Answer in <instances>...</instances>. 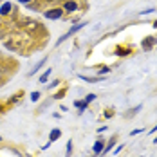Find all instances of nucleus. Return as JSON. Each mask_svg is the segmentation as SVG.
Here are the masks:
<instances>
[{
  "instance_id": "nucleus-15",
  "label": "nucleus",
  "mask_w": 157,
  "mask_h": 157,
  "mask_svg": "<svg viewBox=\"0 0 157 157\" xmlns=\"http://www.w3.org/2000/svg\"><path fill=\"white\" fill-rule=\"evenodd\" d=\"M92 99H96V94H89L87 98H85V101H87V103H90Z\"/></svg>"
},
{
  "instance_id": "nucleus-18",
  "label": "nucleus",
  "mask_w": 157,
  "mask_h": 157,
  "mask_svg": "<svg viewBox=\"0 0 157 157\" xmlns=\"http://www.w3.org/2000/svg\"><path fill=\"white\" fill-rule=\"evenodd\" d=\"M20 2H24V4H27V2H31V0H20Z\"/></svg>"
},
{
  "instance_id": "nucleus-10",
  "label": "nucleus",
  "mask_w": 157,
  "mask_h": 157,
  "mask_svg": "<svg viewBox=\"0 0 157 157\" xmlns=\"http://www.w3.org/2000/svg\"><path fill=\"white\" fill-rule=\"evenodd\" d=\"M74 105H76V107H78L79 110H83V109H87V105H89V103H87V101H85V99H83V101H76V103H74Z\"/></svg>"
},
{
  "instance_id": "nucleus-6",
  "label": "nucleus",
  "mask_w": 157,
  "mask_h": 157,
  "mask_svg": "<svg viewBox=\"0 0 157 157\" xmlns=\"http://www.w3.org/2000/svg\"><path fill=\"white\" fill-rule=\"evenodd\" d=\"M60 136H62V132L58 130V128H54V130H51V136H49V141H56V139H60Z\"/></svg>"
},
{
  "instance_id": "nucleus-17",
  "label": "nucleus",
  "mask_w": 157,
  "mask_h": 157,
  "mask_svg": "<svg viewBox=\"0 0 157 157\" xmlns=\"http://www.w3.org/2000/svg\"><path fill=\"white\" fill-rule=\"evenodd\" d=\"M154 132H157V125L154 126V130H150V134H154Z\"/></svg>"
},
{
  "instance_id": "nucleus-2",
  "label": "nucleus",
  "mask_w": 157,
  "mask_h": 157,
  "mask_svg": "<svg viewBox=\"0 0 157 157\" xmlns=\"http://www.w3.org/2000/svg\"><path fill=\"white\" fill-rule=\"evenodd\" d=\"M155 42H157L155 36H148V38H144V40H143V49H144V51H150V49L155 45Z\"/></svg>"
},
{
  "instance_id": "nucleus-12",
  "label": "nucleus",
  "mask_w": 157,
  "mask_h": 157,
  "mask_svg": "<svg viewBox=\"0 0 157 157\" xmlns=\"http://www.w3.org/2000/svg\"><path fill=\"white\" fill-rule=\"evenodd\" d=\"M71 152H72V141H69V143H67V154H65V155H67V157H71Z\"/></svg>"
},
{
  "instance_id": "nucleus-9",
  "label": "nucleus",
  "mask_w": 157,
  "mask_h": 157,
  "mask_svg": "<svg viewBox=\"0 0 157 157\" xmlns=\"http://www.w3.org/2000/svg\"><path fill=\"white\" fill-rule=\"evenodd\" d=\"M47 62V58H44V60H42V62L38 63V65H36V67H34V69H33V72H29V76H33V74H36V72H38V71H40V69H42V67H44V63Z\"/></svg>"
},
{
  "instance_id": "nucleus-5",
  "label": "nucleus",
  "mask_w": 157,
  "mask_h": 157,
  "mask_svg": "<svg viewBox=\"0 0 157 157\" xmlns=\"http://www.w3.org/2000/svg\"><path fill=\"white\" fill-rule=\"evenodd\" d=\"M114 143H116V136L110 139L109 143H105V148H103V152H101V155H105V154H109L110 150H112V146H114Z\"/></svg>"
},
{
  "instance_id": "nucleus-13",
  "label": "nucleus",
  "mask_w": 157,
  "mask_h": 157,
  "mask_svg": "<svg viewBox=\"0 0 157 157\" xmlns=\"http://www.w3.org/2000/svg\"><path fill=\"white\" fill-rule=\"evenodd\" d=\"M31 99H33V101H38V99H40V92H33Z\"/></svg>"
},
{
  "instance_id": "nucleus-3",
  "label": "nucleus",
  "mask_w": 157,
  "mask_h": 157,
  "mask_svg": "<svg viewBox=\"0 0 157 157\" xmlns=\"http://www.w3.org/2000/svg\"><path fill=\"white\" fill-rule=\"evenodd\" d=\"M103 148H105V141H103V139H98V141L94 143V146H92V152H94L96 155H101Z\"/></svg>"
},
{
  "instance_id": "nucleus-1",
  "label": "nucleus",
  "mask_w": 157,
  "mask_h": 157,
  "mask_svg": "<svg viewBox=\"0 0 157 157\" xmlns=\"http://www.w3.org/2000/svg\"><path fill=\"white\" fill-rule=\"evenodd\" d=\"M62 15H63V9H49L47 13H45V16H47L49 20H58V18H62Z\"/></svg>"
},
{
  "instance_id": "nucleus-19",
  "label": "nucleus",
  "mask_w": 157,
  "mask_h": 157,
  "mask_svg": "<svg viewBox=\"0 0 157 157\" xmlns=\"http://www.w3.org/2000/svg\"><path fill=\"white\" fill-rule=\"evenodd\" d=\"M0 141H2V137H0Z\"/></svg>"
},
{
  "instance_id": "nucleus-14",
  "label": "nucleus",
  "mask_w": 157,
  "mask_h": 157,
  "mask_svg": "<svg viewBox=\"0 0 157 157\" xmlns=\"http://www.w3.org/2000/svg\"><path fill=\"white\" fill-rule=\"evenodd\" d=\"M141 132H144L143 128H136V130H132V132H130V136H137V134H141Z\"/></svg>"
},
{
  "instance_id": "nucleus-11",
  "label": "nucleus",
  "mask_w": 157,
  "mask_h": 157,
  "mask_svg": "<svg viewBox=\"0 0 157 157\" xmlns=\"http://www.w3.org/2000/svg\"><path fill=\"white\" fill-rule=\"evenodd\" d=\"M51 72H52V71H47V72H44V76L40 78V81H42V83H45V81L49 79V76H51Z\"/></svg>"
},
{
  "instance_id": "nucleus-8",
  "label": "nucleus",
  "mask_w": 157,
  "mask_h": 157,
  "mask_svg": "<svg viewBox=\"0 0 157 157\" xmlns=\"http://www.w3.org/2000/svg\"><path fill=\"white\" fill-rule=\"evenodd\" d=\"M11 11V2H6L2 7H0V15H7Z\"/></svg>"
},
{
  "instance_id": "nucleus-7",
  "label": "nucleus",
  "mask_w": 157,
  "mask_h": 157,
  "mask_svg": "<svg viewBox=\"0 0 157 157\" xmlns=\"http://www.w3.org/2000/svg\"><path fill=\"white\" fill-rule=\"evenodd\" d=\"M65 9L72 13V11H76V9H78V4H76V2H72V0H69V2H65Z\"/></svg>"
},
{
  "instance_id": "nucleus-16",
  "label": "nucleus",
  "mask_w": 157,
  "mask_h": 157,
  "mask_svg": "<svg viewBox=\"0 0 157 157\" xmlns=\"http://www.w3.org/2000/svg\"><path fill=\"white\" fill-rule=\"evenodd\" d=\"M123 148H125V144H119V146H117V148H116V150H114V154H119V152H121V150H123Z\"/></svg>"
},
{
  "instance_id": "nucleus-4",
  "label": "nucleus",
  "mask_w": 157,
  "mask_h": 157,
  "mask_svg": "<svg viewBox=\"0 0 157 157\" xmlns=\"http://www.w3.org/2000/svg\"><path fill=\"white\" fill-rule=\"evenodd\" d=\"M83 25H85V24H78V25H74V27H72V29H71V31L67 33V34H63L62 38H60V40H58V44H62L63 40H65V38H69V36H71V34H72V33L79 31V29H81V27H83Z\"/></svg>"
}]
</instances>
